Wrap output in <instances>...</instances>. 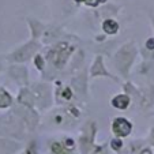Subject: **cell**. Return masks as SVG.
<instances>
[{
  "mask_svg": "<svg viewBox=\"0 0 154 154\" xmlns=\"http://www.w3.org/2000/svg\"><path fill=\"white\" fill-rule=\"evenodd\" d=\"M131 128H132V125L125 119H123V117L116 119L115 123H113V131H115L116 135H119V136L128 135L130 132H131Z\"/></svg>",
  "mask_w": 154,
  "mask_h": 154,
  "instance_id": "obj_1",
  "label": "cell"
},
{
  "mask_svg": "<svg viewBox=\"0 0 154 154\" xmlns=\"http://www.w3.org/2000/svg\"><path fill=\"white\" fill-rule=\"evenodd\" d=\"M130 104V99L127 96H117L115 97V99H113V105L116 106V108H120V109H124V108H127Z\"/></svg>",
  "mask_w": 154,
  "mask_h": 154,
  "instance_id": "obj_2",
  "label": "cell"
},
{
  "mask_svg": "<svg viewBox=\"0 0 154 154\" xmlns=\"http://www.w3.org/2000/svg\"><path fill=\"white\" fill-rule=\"evenodd\" d=\"M117 29H119V25H117L115 21H106V22L104 23V30H105L106 33H109V34L116 33Z\"/></svg>",
  "mask_w": 154,
  "mask_h": 154,
  "instance_id": "obj_3",
  "label": "cell"
}]
</instances>
